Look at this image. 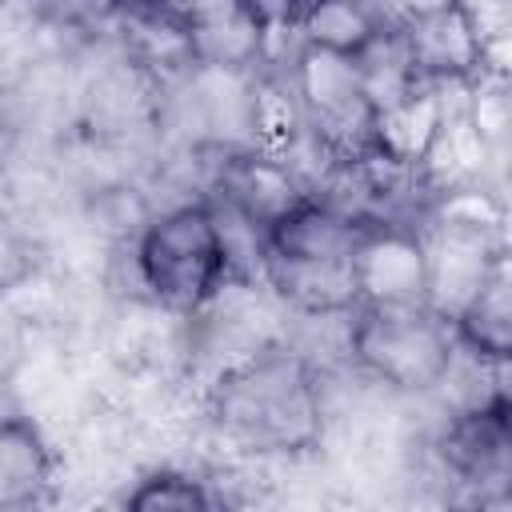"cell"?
<instances>
[{"label": "cell", "instance_id": "6da1fadb", "mask_svg": "<svg viewBox=\"0 0 512 512\" xmlns=\"http://www.w3.org/2000/svg\"><path fill=\"white\" fill-rule=\"evenodd\" d=\"M208 416L224 440L260 456H296L324 436L316 372L292 348H256L224 364L208 388Z\"/></svg>", "mask_w": 512, "mask_h": 512}, {"label": "cell", "instance_id": "7a4b0ae2", "mask_svg": "<svg viewBox=\"0 0 512 512\" xmlns=\"http://www.w3.org/2000/svg\"><path fill=\"white\" fill-rule=\"evenodd\" d=\"M368 220L336 200L308 196L260 236V272L300 316H352L360 308L356 248Z\"/></svg>", "mask_w": 512, "mask_h": 512}, {"label": "cell", "instance_id": "3957f363", "mask_svg": "<svg viewBox=\"0 0 512 512\" xmlns=\"http://www.w3.org/2000/svg\"><path fill=\"white\" fill-rule=\"evenodd\" d=\"M132 260L148 296L188 316L208 308L236 272L228 224L208 200H188L148 220Z\"/></svg>", "mask_w": 512, "mask_h": 512}, {"label": "cell", "instance_id": "277c9868", "mask_svg": "<svg viewBox=\"0 0 512 512\" xmlns=\"http://www.w3.org/2000/svg\"><path fill=\"white\" fill-rule=\"evenodd\" d=\"M348 356L396 392H432L456 368L460 340L452 320L428 304L356 308L348 316Z\"/></svg>", "mask_w": 512, "mask_h": 512}, {"label": "cell", "instance_id": "5b68a950", "mask_svg": "<svg viewBox=\"0 0 512 512\" xmlns=\"http://www.w3.org/2000/svg\"><path fill=\"white\" fill-rule=\"evenodd\" d=\"M288 92L304 116V128L348 164L372 156V124L376 108L368 104L360 64L324 48L300 44L288 72Z\"/></svg>", "mask_w": 512, "mask_h": 512}, {"label": "cell", "instance_id": "8992f818", "mask_svg": "<svg viewBox=\"0 0 512 512\" xmlns=\"http://www.w3.org/2000/svg\"><path fill=\"white\" fill-rule=\"evenodd\" d=\"M420 84H476L488 76V28L468 4H424L396 24Z\"/></svg>", "mask_w": 512, "mask_h": 512}, {"label": "cell", "instance_id": "52a82bcc", "mask_svg": "<svg viewBox=\"0 0 512 512\" xmlns=\"http://www.w3.org/2000/svg\"><path fill=\"white\" fill-rule=\"evenodd\" d=\"M176 32L184 40L188 64L212 76H244L268 56L272 24L268 12L240 0H212L188 4L172 12Z\"/></svg>", "mask_w": 512, "mask_h": 512}, {"label": "cell", "instance_id": "ba28073f", "mask_svg": "<svg viewBox=\"0 0 512 512\" xmlns=\"http://www.w3.org/2000/svg\"><path fill=\"white\" fill-rule=\"evenodd\" d=\"M360 308L428 304V248L408 224H368L356 248Z\"/></svg>", "mask_w": 512, "mask_h": 512}, {"label": "cell", "instance_id": "9c48e42d", "mask_svg": "<svg viewBox=\"0 0 512 512\" xmlns=\"http://www.w3.org/2000/svg\"><path fill=\"white\" fill-rule=\"evenodd\" d=\"M216 192L224 200V216L244 224L252 236H264L280 216H288L300 200L312 196V192H304L292 160L264 152V148L224 156Z\"/></svg>", "mask_w": 512, "mask_h": 512}, {"label": "cell", "instance_id": "30bf717a", "mask_svg": "<svg viewBox=\"0 0 512 512\" xmlns=\"http://www.w3.org/2000/svg\"><path fill=\"white\" fill-rule=\"evenodd\" d=\"M504 240L496 232L460 228V224H432L424 236L428 248V308H436L444 320H456L460 308L480 288L496 248Z\"/></svg>", "mask_w": 512, "mask_h": 512}, {"label": "cell", "instance_id": "8fae6325", "mask_svg": "<svg viewBox=\"0 0 512 512\" xmlns=\"http://www.w3.org/2000/svg\"><path fill=\"white\" fill-rule=\"evenodd\" d=\"M448 100L444 88L436 84H420L412 96H404L400 104L376 112L372 124V156L404 168V172H424L432 148L440 144L444 128H448Z\"/></svg>", "mask_w": 512, "mask_h": 512}, {"label": "cell", "instance_id": "7c38bea8", "mask_svg": "<svg viewBox=\"0 0 512 512\" xmlns=\"http://www.w3.org/2000/svg\"><path fill=\"white\" fill-rule=\"evenodd\" d=\"M460 352L484 364H512V244H500L480 288L452 320Z\"/></svg>", "mask_w": 512, "mask_h": 512}, {"label": "cell", "instance_id": "4fadbf2b", "mask_svg": "<svg viewBox=\"0 0 512 512\" xmlns=\"http://www.w3.org/2000/svg\"><path fill=\"white\" fill-rule=\"evenodd\" d=\"M56 492V456L28 416L0 428V512H40Z\"/></svg>", "mask_w": 512, "mask_h": 512}, {"label": "cell", "instance_id": "5bb4252c", "mask_svg": "<svg viewBox=\"0 0 512 512\" xmlns=\"http://www.w3.org/2000/svg\"><path fill=\"white\" fill-rule=\"evenodd\" d=\"M440 456L444 464L468 480V484H488V480H504L500 496L512 484V448L500 432V420L492 412V404L484 408H464L456 412V420L444 428L440 436Z\"/></svg>", "mask_w": 512, "mask_h": 512}, {"label": "cell", "instance_id": "9a60e30c", "mask_svg": "<svg viewBox=\"0 0 512 512\" xmlns=\"http://www.w3.org/2000/svg\"><path fill=\"white\" fill-rule=\"evenodd\" d=\"M384 20L372 8L360 4H344V0H328V4H308L296 12V36L308 48H324L348 60H360L380 36H384Z\"/></svg>", "mask_w": 512, "mask_h": 512}, {"label": "cell", "instance_id": "2e32d148", "mask_svg": "<svg viewBox=\"0 0 512 512\" xmlns=\"http://www.w3.org/2000/svg\"><path fill=\"white\" fill-rule=\"evenodd\" d=\"M120 512H216V496L192 472L156 468L132 484Z\"/></svg>", "mask_w": 512, "mask_h": 512}, {"label": "cell", "instance_id": "e0dca14e", "mask_svg": "<svg viewBox=\"0 0 512 512\" xmlns=\"http://www.w3.org/2000/svg\"><path fill=\"white\" fill-rule=\"evenodd\" d=\"M492 412H496L500 432H504V440H508V448H512V396H496V400H492Z\"/></svg>", "mask_w": 512, "mask_h": 512}, {"label": "cell", "instance_id": "ac0fdd59", "mask_svg": "<svg viewBox=\"0 0 512 512\" xmlns=\"http://www.w3.org/2000/svg\"><path fill=\"white\" fill-rule=\"evenodd\" d=\"M488 512H512V496H488Z\"/></svg>", "mask_w": 512, "mask_h": 512}, {"label": "cell", "instance_id": "d6986e66", "mask_svg": "<svg viewBox=\"0 0 512 512\" xmlns=\"http://www.w3.org/2000/svg\"><path fill=\"white\" fill-rule=\"evenodd\" d=\"M448 512H488V500H480V504H460V508H448Z\"/></svg>", "mask_w": 512, "mask_h": 512}]
</instances>
